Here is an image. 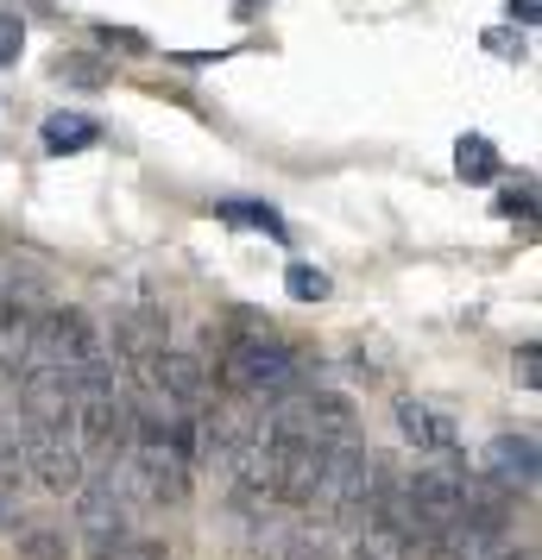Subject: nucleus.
Masks as SVG:
<instances>
[{"label": "nucleus", "instance_id": "nucleus-1", "mask_svg": "<svg viewBox=\"0 0 542 560\" xmlns=\"http://www.w3.org/2000/svg\"><path fill=\"white\" fill-rule=\"evenodd\" d=\"M221 384L233 397H246V404H272V397L303 384V359L272 328H240L228 340V353H221Z\"/></svg>", "mask_w": 542, "mask_h": 560}, {"label": "nucleus", "instance_id": "nucleus-4", "mask_svg": "<svg viewBox=\"0 0 542 560\" xmlns=\"http://www.w3.org/2000/svg\"><path fill=\"white\" fill-rule=\"evenodd\" d=\"M542 447H537V434H498L486 447V472L498 491H511V498H537V479H542Z\"/></svg>", "mask_w": 542, "mask_h": 560}, {"label": "nucleus", "instance_id": "nucleus-20", "mask_svg": "<svg viewBox=\"0 0 542 560\" xmlns=\"http://www.w3.org/2000/svg\"><path fill=\"white\" fill-rule=\"evenodd\" d=\"M102 38H107V45H120V51H146V38H139V32H114V26H107Z\"/></svg>", "mask_w": 542, "mask_h": 560}, {"label": "nucleus", "instance_id": "nucleus-19", "mask_svg": "<svg viewBox=\"0 0 542 560\" xmlns=\"http://www.w3.org/2000/svg\"><path fill=\"white\" fill-rule=\"evenodd\" d=\"M498 214H537V189H511V196H498Z\"/></svg>", "mask_w": 542, "mask_h": 560}, {"label": "nucleus", "instance_id": "nucleus-18", "mask_svg": "<svg viewBox=\"0 0 542 560\" xmlns=\"http://www.w3.org/2000/svg\"><path fill=\"white\" fill-rule=\"evenodd\" d=\"M20 523V472H0V529Z\"/></svg>", "mask_w": 542, "mask_h": 560}, {"label": "nucleus", "instance_id": "nucleus-21", "mask_svg": "<svg viewBox=\"0 0 542 560\" xmlns=\"http://www.w3.org/2000/svg\"><path fill=\"white\" fill-rule=\"evenodd\" d=\"M537 13H542V0H511V20H523V26H537Z\"/></svg>", "mask_w": 542, "mask_h": 560}, {"label": "nucleus", "instance_id": "nucleus-2", "mask_svg": "<svg viewBox=\"0 0 542 560\" xmlns=\"http://www.w3.org/2000/svg\"><path fill=\"white\" fill-rule=\"evenodd\" d=\"M38 315H45V290H38V278L20 271V265L0 271V378H20Z\"/></svg>", "mask_w": 542, "mask_h": 560}, {"label": "nucleus", "instance_id": "nucleus-12", "mask_svg": "<svg viewBox=\"0 0 542 560\" xmlns=\"http://www.w3.org/2000/svg\"><path fill=\"white\" fill-rule=\"evenodd\" d=\"M57 82H70V89H107V63L102 57H57Z\"/></svg>", "mask_w": 542, "mask_h": 560}, {"label": "nucleus", "instance_id": "nucleus-6", "mask_svg": "<svg viewBox=\"0 0 542 560\" xmlns=\"http://www.w3.org/2000/svg\"><path fill=\"white\" fill-rule=\"evenodd\" d=\"M397 434L411 441L416 454H461V429H454V416L436 409V404H416V397L397 404Z\"/></svg>", "mask_w": 542, "mask_h": 560}, {"label": "nucleus", "instance_id": "nucleus-11", "mask_svg": "<svg viewBox=\"0 0 542 560\" xmlns=\"http://www.w3.org/2000/svg\"><path fill=\"white\" fill-rule=\"evenodd\" d=\"M215 214H221L228 228H258V233H272V240H290L285 214L272 202H215Z\"/></svg>", "mask_w": 542, "mask_h": 560}, {"label": "nucleus", "instance_id": "nucleus-15", "mask_svg": "<svg viewBox=\"0 0 542 560\" xmlns=\"http://www.w3.org/2000/svg\"><path fill=\"white\" fill-rule=\"evenodd\" d=\"M95 560H171V548H164V541H146V535H120V541Z\"/></svg>", "mask_w": 542, "mask_h": 560}, {"label": "nucleus", "instance_id": "nucleus-17", "mask_svg": "<svg viewBox=\"0 0 542 560\" xmlns=\"http://www.w3.org/2000/svg\"><path fill=\"white\" fill-rule=\"evenodd\" d=\"M537 359H542L537 340H523V347H517V359H511V378L523 384V390H537V384H542V365H537Z\"/></svg>", "mask_w": 542, "mask_h": 560}, {"label": "nucleus", "instance_id": "nucleus-13", "mask_svg": "<svg viewBox=\"0 0 542 560\" xmlns=\"http://www.w3.org/2000/svg\"><path fill=\"white\" fill-rule=\"evenodd\" d=\"M285 290L297 296V303H322V296H328V271H315V265H290Z\"/></svg>", "mask_w": 542, "mask_h": 560}, {"label": "nucleus", "instance_id": "nucleus-16", "mask_svg": "<svg viewBox=\"0 0 542 560\" xmlns=\"http://www.w3.org/2000/svg\"><path fill=\"white\" fill-rule=\"evenodd\" d=\"M20 51H26V20L20 13H0V70L20 63Z\"/></svg>", "mask_w": 542, "mask_h": 560}, {"label": "nucleus", "instance_id": "nucleus-14", "mask_svg": "<svg viewBox=\"0 0 542 560\" xmlns=\"http://www.w3.org/2000/svg\"><path fill=\"white\" fill-rule=\"evenodd\" d=\"M0 472H20V409L0 397Z\"/></svg>", "mask_w": 542, "mask_h": 560}, {"label": "nucleus", "instance_id": "nucleus-10", "mask_svg": "<svg viewBox=\"0 0 542 560\" xmlns=\"http://www.w3.org/2000/svg\"><path fill=\"white\" fill-rule=\"evenodd\" d=\"M13 548L26 560H70V535L51 523H13Z\"/></svg>", "mask_w": 542, "mask_h": 560}, {"label": "nucleus", "instance_id": "nucleus-3", "mask_svg": "<svg viewBox=\"0 0 542 560\" xmlns=\"http://www.w3.org/2000/svg\"><path fill=\"white\" fill-rule=\"evenodd\" d=\"M82 498H77V535H82V548L89 555H107L120 535H132V510H127V485L114 479V472H82L77 485Z\"/></svg>", "mask_w": 542, "mask_h": 560}, {"label": "nucleus", "instance_id": "nucleus-5", "mask_svg": "<svg viewBox=\"0 0 542 560\" xmlns=\"http://www.w3.org/2000/svg\"><path fill=\"white\" fill-rule=\"evenodd\" d=\"M139 378L152 384V390H164L171 404H189V409H203V404H208V365H203L196 353L158 347V353L139 365Z\"/></svg>", "mask_w": 542, "mask_h": 560}, {"label": "nucleus", "instance_id": "nucleus-7", "mask_svg": "<svg viewBox=\"0 0 542 560\" xmlns=\"http://www.w3.org/2000/svg\"><path fill=\"white\" fill-rule=\"evenodd\" d=\"M272 548H278V560H341L335 535L315 529V523H285V529L272 535Z\"/></svg>", "mask_w": 542, "mask_h": 560}, {"label": "nucleus", "instance_id": "nucleus-8", "mask_svg": "<svg viewBox=\"0 0 542 560\" xmlns=\"http://www.w3.org/2000/svg\"><path fill=\"white\" fill-rule=\"evenodd\" d=\"M95 139H102V127H95L89 114H51V120H45V152H51V158L89 152Z\"/></svg>", "mask_w": 542, "mask_h": 560}, {"label": "nucleus", "instance_id": "nucleus-9", "mask_svg": "<svg viewBox=\"0 0 542 560\" xmlns=\"http://www.w3.org/2000/svg\"><path fill=\"white\" fill-rule=\"evenodd\" d=\"M454 171H461V183H492L498 177V145L486 132H461L454 139Z\"/></svg>", "mask_w": 542, "mask_h": 560}]
</instances>
